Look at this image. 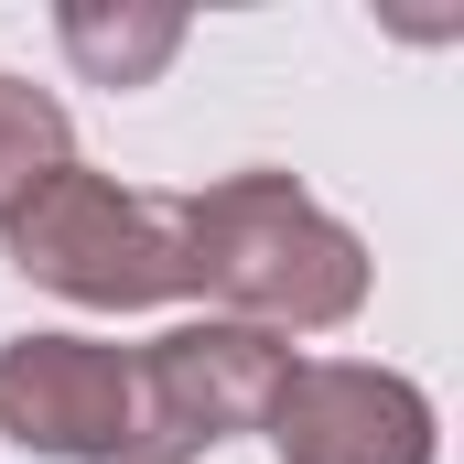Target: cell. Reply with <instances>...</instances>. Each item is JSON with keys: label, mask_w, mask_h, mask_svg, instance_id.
Instances as JSON below:
<instances>
[{"label": "cell", "mask_w": 464, "mask_h": 464, "mask_svg": "<svg viewBox=\"0 0 464 464\" xmlns=\"http://www.w3.org/2000/svg\"><path fill=\"white\" fill-rule=\"evenodd\" d=\"M54 33H65V54H76L98 87H140V76H162L173 44H184L173 11H119V22H109V11H65Z\"/></svg>", "instance_id": "obj_6"}, {"label": "cell", "mask_w": 464, "mask_h": 464, "mask_svg": "<svg viewBox=\"0 0 464 464\" xmlns=\"http://www.w3.org/2000/svg\"><path fill=\"white\" fill-rule=\"evenodd\" d=\"M281 464H432V400L389 367H346V356H292L270 421H259Z\"/></svg>", "instance_id": "obj_5"}, {"label": "cell", "mask_w": 464, "mask_h": 464, "mask_svg": "<svg viewBox=\"0 0 464 464\" xmlns=\"http://www.w3.org/2000/svg\"><path fill=\"white\" fill-rule=\"evenodd\" d=\"M140 378V464H184L206 443H237L270 421L292 346L281 335H248V324H173L162 346L130 356Z\"/></svg>", "instance_id": "obj_3"}, {"label": "cell", "mask_w": 464, "mask_h": 464, "mask_svg": "<svg viewBox=\"0 0 464 464\" xmlns=\"http://www.w3.org/2000/svg\"><path fill=\"white\" fill-rule=\"evenodd\" d=\"M44 173H65V109H54L44 87L0 76V217H11Z\"/></svg>", "instance_id": "obj_7"}, {"label": "cell", "mask_w": 464, "mask_h": 464, "mask_svg": "<svg viewBox=\"0 0 464 464\" xmlns=\"http://www.w3.org/2000/svg\"><path fill=\"white\" fill-rule=\"evenodd\" d=\"M184 292L227 303L248 335H324L367 303V259L314 195H292V173H237L184 195Z\"/></svg>", "instance_id": "obj_1"}, {"label": "cell", "mask_w": 464, "mask_h": 464, "mask_svg": "<svg viewBox=\"0 0 464 464\" xmlns=\"http://www.w3.org/2000/svg\"><path fill=\"white\" fill-rule=\"evenodd\" d=\"M0 432L54 464H140V378L98 335H11L0 346Z\"/></svg>", "instance_id": "obj_4"}, {"label": "cell", "mask_w": 464, "mask_h": 464, "mask_svg": "<svg viewBox=\"0 0 464 464\" xmlns=\"http://www.w3.org/2000/svg\"><path fill=\"white\" fill-rule=\"evenodd\" d=\"M11 270L87 303V314H140V303H173L184 292V206L173 195H130L109 173H44L11 217Z\"/></svg>", "instance_id": "obj_2"}]
</instances>
